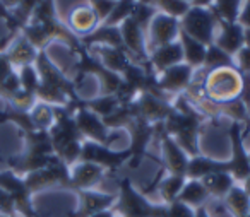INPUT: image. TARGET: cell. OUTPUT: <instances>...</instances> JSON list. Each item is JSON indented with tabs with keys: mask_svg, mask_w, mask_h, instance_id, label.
Listing matches in <instances>:
<instances>
[{
	"mask_svg": "<svg viewBox=\"0 0 250 217\" xmlns=\"http://www.w3.org/2000/svg\"><path fill=\"white\" fill-rule=\"evenodd\" d=\"M202 94L214 103H228L242 96L243 76L235 65L219 67L206 72V77L201 84Z\"/></svg>",
	"mask_w": 250,
	"mask_h": 217,
	"instance_id": "6da1fadb",
	"label": "cell"
},
{
	"mask_svg": "<svg viewBox=\"0 0 250 217\" xmlns=\"http://www.w3.org/2000/svg\"><path fill=\"white\" fill-rule=\"evenodd\" d=\"M111 210L120 217H163L167 214V205L153 203L130 183V179L125 178L120 181V197Z\"/></svg>",
	"mask_w": 250,
	"mask_h": 217,
	"instance_id": "7a4b0ae2",
	"label": "cell"
},
{
	"mask_svg": "<svg viewBox=\"0 0 250 217\" xmlns=\"http://www.w3.org/2000/svg\"><path fill=\"white\" fill-rule=\"evenodd\" d=\"M178 21H180V31H184L185 35L197 39L206 46L212 45L218 18L214 16L211 7H194V5H190L187 14Z\"/></svg>",
	"mask_w": 250,
	"mask_h": 217,
	"instance_id": "3957f363",
	"label": "cell"
},
{
	"mask_svg": "<svg viewBox=\"0 0 250 217\" xmlns=\"http://www.w3.org/2000/svg\"><path fill=\"white\" fill-rule=\"evenodd\" d=\"M130 151H115V149L108 147L104 144H98L93 140H84L83 147H81V158L79 161H87L100 164L101 168L108 169V171H115L120 168L124 162L130 159Z\"/></svg>",
	"mask_w": 250,
	"mask_h": 217,
	"instance_id": "277c9868",
	"label": "cell"
},
{
	"mask_svg": "<svg viewBox=\"0 0 250 217\" xmlns=\"http://www.w3.org/2000/svg\"><path fill=\"white\" fill-rule=\"evenodd\" d=\"M178 35H180V21L177 18L163 14V12H156L146 31L147 53L158 46L177 41Z\"/></svg>",
	"mask_w": 250,
	"mask_h": 217,
	"instance_id": "5b68a950",
	"label": "cell"
},
{
	"mask_svg": "<svg viewBox=\"0 0 250 217\" xmlns=\"http://www.w3.org/2000/svg\"><path fill=\"white\" fill-rule=\"evenodd\" d=\"M229 137H231L233 144V156L228 161V171L235 181L243 183L250 176V161L249 151H247L245 142H243L242 123L231 121V125H229Z\"/></svg>",
	"mask_w": 250,
	"mask_h": 217,
	"instance_id": "8992f818",
	"label": "cell"
},
{
	"mask_svg": "<svg viewBox=\"0 0 250 217\" xmlns=\"http://www.w3.org/2000/svg\"><path fill=\"white\" fill-rule=\"evenodd\" d=\"M0 188L5 190L9 195L14 200L16 210L22 214L24 217H38L33 210L31 200H29V195L31 192L26 186L24 179H21L14 171H2L0 173Z\"/></svg>",
	"mask_w": 250,
	"mask_h": 217,
	"instance_id": "52a82bcc",
	"label": "cell"
},
{
	"mask_svg": "<svg viewBox=\"0 0 250 217\" xmlns=\"http://www.w3.org/2000/svg\"><path fill=\"white\" fill-rule=\"evenodd\" d=\"M132 106L136 110V117L143 118L149 123H163L173 110V106L167 99L154 96L151 93H141L132 101Z\"/></svg>",
	"mask_w": 250,
	"mask_h": 217,
	"instance_id": "ba28073f",
	"label": "cell"
},
{
	"mask_svg": "<svg viewBox=\"0 0 250 217\" xmlns=\"http://www.w3.org/2000/svg\"><path fill=\"white\" fill-rule=\"evenodd\" d=\"M194 70L190 65H187L185 62L173 65L170 69L163 70L161 74L156 76L158 87L163 91L165 94H182L185 93L188 86L192 82V76Z\"/></svg>",
	"mask_w": 250,
	"mask_h": 217,
	"instance_id": "9c48e42d",
	"label": "cell"
},
{
	"mask_svg": "<svg viewBox=\"0 0 250 217\" xmlns=\"http://www.w3.org/2000/svg\"><path fill=\"white\" fill-rule=\"evenodd\" d=\"M74 120H76V125H77V128H79L81 135H83L86 140H93V142H98V144L106 145L108 135H110L106 125L103 123V120H101L96 113L87 110V108L84 106V103L76 110Z\"/></svg>",
	"mask_w": 250,
	"mask_h": 217,
	"instance_id": "30bf717a",
	"label": "cell"
},
{
	"mask_svg": "<svg viewBox=\"0 0 250 217\" xmlns=\"http://www.w3.org/2000/svg\"><path fill=\"white\" fill-rule=\"evenodd\" d=\"M212 43L229 57H233L242 46H245V29L238 22H225L218 19Z\"/></svg>",
	"mask_w": 250,
	"mask_h": 217,
	"instance_id": "8fae6325",
	"label": "cell"
},
{
	"mask_svg": "<svg viewBox=\"0 0 250 217\" xmlns=\"http://www.w3.org/2000/svg\"><path fill=\"white\" fill-rule=\"evenodd\" d=\"M104 175H106V169L101 168L100 164L87 161H77L76 164H72V169H70L69 186L79 190V192L91 190L103 181Z\"/></svg>",
	"mask_w": 250,
	"mask_h": 217,
	"instance_id": "7c38bea8",
	"label": "cell"
},
{
	"mask_svg": "<svg viewBox=\"0 0 250 217\" xmlns=\"http://www.w3.org/2000/svg\"><path fill=\"white\" fill-rule=\"evenodd\" d=\"M67 24H69V29L74 35L84 38V36H89L93 31H96L100 28L101 21H100V16L96 14V11L86 2V4L76 5L69 12Z\"/></svg>",
	"mask_w": 250,
	"mask_h": 217,
	"instance_id": "4fadbf2b",
	"label": "cell"
},
{
	"mask_svg": "<svg viewBox=\"0 0 250 217\" xmlns=\"http://www.w3.org/2000/svg\"><path fill=\"white\" fill-rule=\"evenodd\" d=\"M87 48H89V55L93 59H96L106 70L118 74V76H122L124 70L132 62L129 59V55H127V52L122 48H113V46L106 45H91Z\"/></svg>",
	"mask_w": 250,
	"mask_h": 217,
	"instance_id": "5bb4252c",
	"label": "cell"
},
{
	"mask_svg": "<svg viewBox=\"0 0 250 217\" xmlns=\"http://www.w3.org/2000/svg\"><path fill=\"white\" fill-rule=\"evenodd\" d=\"M182 62H184V48H182L180 39L168 43V45L158 46V48L149 52V67L154 76H158L163 70L178 65Z\"/></svg>",
	"mask_w": 250,
	"mask_h": 217,
	"instance_id": "9a60e30c",
	"label": "cell"
},
{
	"mask_svg": "<svg viewBox=\"0 0 250 217\" xmlns=\"http://www.w3.org/2000/svg\"><path fill=\"white\" fill-rule=\"evenodd\" d=\"M161 149H163V164L165 169L168 171V175L185 176L188 164L187 152L167 134H163V138H161Z\"/></svg>",
	"mask_w": 250,
	"mask_h": 217,
	"instance_id": "2e32d148",
	"label": "cell"
},
{
	"mask_svg": "<svg viewBox=\"0 0 250 217\" xmlns=\"http://www.w3.org/2000/svg\"><path fill=\"white\" fill-rule=\"evenodd\" d=\"M79 197L81 207L74 217H91L94 214L101 212V210L113 209L115 202H117V198L113 195L94 192V190H83V192H79Z\"/></svg>",
	"mask_w": 250,
	"mask_h": 217,
	"instance_id": "e0dca14e",
	"label": "cell"
},
{
	"mask_svg": "<svg viewBox=\"0 0 250 217\" xmlns=\"http://www.w3.org/2000/svg\"><path fill=\"white\" fill-rule=\"evenodd\" d=\"M216 171H228V162H221V161H216V159L197 154L188 158L185 176H187V179H202L204 176Z\"/></svg>",
	"mask_w": 250,
	"mask_h": 217,
	"instance_id": "ac0fdd59",
	"label": "cell"
},
{
	"mask_svg": "<svg viewBox=\"0 0 250 217\" xmlns=\"http://www.w3.org/2000/svg\"><path fill=\"white\" fill-rule=\"evenodd\" d=\"M38 53H40L38 50H36L24 36H21V38H18L12 43L11 48L7 50L5 55H7L12 67H19V69H21V67H26V65H33V63L36 62Z\"/></svg>",
	"mask_w": 250,
	"mask_h": 217,
	"instance_id": "d6986e66",
	"label": "cell"
},
{
	"mask_svg": "<svg viewBox=\"0 0 250 217\" xmlns=\"http://www.w3.org/2000/svg\"><path fill=\"white\" fill-rule=\"evenodd\" d=\"M201 181L204 183L209 197H211V198H219V200L225 198L229 190L235 186V179H233V176L229 175L228 171L211 173V175L204 176Z\"/></svg>",
	"mask_w": 250,
	"mask_h": 217,
	"instance_id": "ffe728a7",
	"label": "cell"
},
{
	"mask_svg": "<svg viewBox=\"0 0 250 217\" xmlns=\"http://www.w3.org/2000/svg\"><path fill=\"white\" fill-rule=\"evenodd\" d=\"M178 39H180L182 48H184V62L187 63V65H190L192 69H201V67L204 65L208 46L202 45L197 39L190 38V36L185 35L184 31H180Z\"/></svg>",
	"mask_w": 250,
	"mask_h": 217,
	"instance_id": "44dd1931",
	"label": "cell"
},
{
	"mask_svg": "<svg viewBox=\"0 0 250 217\" xmlns=\"http://www.w3.org/2000/svg\"><path fill=\"white\" fill-rule=\"evenodd\" d=\"M209 198L211 197L201 179H187L177 200L187 203L192 209H199V207H204Z\"/></svg>",
	"mask_w": 250,
	"mask_h": 217,
	"instance_id": "7402d4cb",
	"label": "cell"
},
{
	"mask_svg": "<svg viewBox=\"0 0 250 217\" xmlns=\"http://www.w3.org/2000/svg\"><path fill=\"white\" fill-rule=\"evenodd\" d=\"M223 202L233 217H242L250 212V197L243 190V186H233L228 195L223 198Z\"/></svg>",
	"mask_w": 250,
	"mask_h": 217,
	"instance_id": "603a6c76",
	"label": "cell"
},
{
	"mask_svg": "<svg viewBox=\"0 0 250 217\" xmlns=\"http://www.w3.org/2000/svg\"><path fill=\"white\" fill-rule=\"evenodd\" d=\"M185 181H187V178L180 175H167L161 178L156 193L160 195V198L163 200L165 205H168V203L175 202V200L178 198Z\"/></svg>",
	"mask_w": 250,
	"mask_h": 217,
	"instance_id": "cb8c5ba5",
	"label": "cell"
},
{
	"mask_svg": "<svg viewBox=\"0 0 250 217\" xmlns=\"http://www.w3.org/2000/svg\"><path fill=\"white\" fill-rule=\"evenodd\" d=\"M242 5H243V0H214L211 9L219 21L236 22L238 21L240 11H242Z\"/></svg>",
	"mask_w": 250,
	"mask_h": 217,
	"instance_id": "d4e9b609",
	"label": "cell"
},
{
	"mask_svg": "<svg viewBox=\"0 0 250 217\" xmlns=\"http://www.w3.org/2000/svg\"><path fill=\"white\" fill-rule=\"evenodd\" d=\"M29 117L35 125L36 130H50L55 123V115H53V106L46 103H36L33 110L29 111Z\"/></svg>",
	"mask_w": 250,
	"mask_h": 217,
	"instance_id": "484cf974",
	"label": "cell"
},
{
	"mask_svg": "<svg viewBox=\"0 0 250 217\" xmlns=\"http://www.w3.org/2000/svg\"><path fill=\"white\" fill-rule=\"evenodd\" d=\"M84 106L93 111V113H96L100 118H106L108 115H111L120 106V101H118V98L115 94H111V96H98L91 101H86Z\"/></svg>",
	"mask_w": 250,
	"mask_h": 217,
	"instance_id": "4316f807",
	"label": "cell"
},
{
	"mask_svg": "<svg viewBox=\"0 0 250 217\" xmlns=\"http://www.w3.org/2000/svg\"><path fill=\"white\" fill-rule=\"evenodd\" d=\"M137 0H117L115 7L111 9L110 16L100 26H120L127 18H130Z\"/></svg>",
	"mask_w": 250,
	"mask_h": 217,
	"instance_id": "83f0119b",
	"label": "cell"
},
{
	"mask_svg": "<svg viewBox=\"0 0 250 217\" xmlns=\"http://www.w3.org/2000/svg\"><path fill=\"white\" fill-rule=\"evenodd\" d=\"M229 65H233V57H229L228 53H225L221 48H218L214 43L208 46L204 65H202L206 70L219 69V67H229Z\"/></svg>",
	"mask_w": 250,
	"mask_h": 217,
	"instance_id": "f1b7e54d",
	"label": "cell"
},
{
	"mask_svg": "<svg viewBox=\"0 0 250 217\" xmlns=\"http://www.w3.org/2000/svg\"><path fill=\"white\" fill-rule=\"evenodd\" d=\"M154 9H156L158 12L171 16V18L182 19L187 14L188 9H190V4H187L184 0H156Z\"/></svg>",
	"mask_w": 250,
	"mask_h": 217,
	"instance_id": "f546056e",
	"label": "cell"
},
{
	"mask_svg": "<svg viewBox=\"0 0 250 217\" xmlns=\"http://www.w3.org/2000/svg\"><path fill=\"white\" fill-rule=\"evenodd\" d=\"M156 12L158 11L153 7V5H147V4H141V2H136L132 14H130V18H132L134 21H136L137 24H139L141 28L144 29V33H146L147 28H149V22L153 21V18H154V14H156Z\"/></svg>",
	"mask_w": 250,
	"mask_h": 217,
	"instance_id": "4dcf8cb0",
	"label": "cell"
},
{
	"mask_svg": "<svg viewBox=\"0 0 250 217\" xmlns=\"http://www.w3.org/2000/svg\"><path fill=\"white\" fill-rule=\"evenodd\" d=\"M19 80H21V89L33 94L36 93V89L40 86V76L33 65L21 67V70H19Z\"/></svg>",
	"mask_w": 250,
	"mask_h": 217,
	"instance_id": "1f68e13d",
	"label": "cell"
},
{
	"mask_svg": "<svg viewBox=\"0 0 250 217\" xmlns=\"http://www.w3.org/2000/svg\"><path fill=\"white\" fill-rule=\"evenodd\" d=\"M9 101H11V104H12V108H14V110L29 113V111L33 110V106L36 104V96L33 93L24 91V89H19L18 93L12 94V96L9 98Z\"/></svg>",
	"mask_w": 250,
	"mask_h": 217,
	"instance_id": "d6a6232c",
	"label": "cell"
},
{
	"mask_svg": "<svg viewBox=\"0 0 250 217\" xmlns=\"http://www.w3.org/2000/svg\"><path fill=\"white\" fill-rule=\"evenodd\" d=\"M233 65H235V69L240 70L243 76H250V48L242 46V48L233 55Z\"/></svg>",
	"mask_w": 250,
	"mask_h": 217,
	"instance_id": "836d02e7",
	"label": "cell"
},
{
	"mask_svg": "<svg viewBox=\"0 0 250 217\" xmlns=\"http://www.w3.org/2000/svg\"><path fill=\"white\" fill-rule=\"evenodd\" d=\"M167 216L168 217H195V209L188 207L187 203L175 200V202L167 205Z\"/></svg>",
	"mask_w": 250,
	"mask_h": 217,
	"instance_id": "e575fe53",
	"label": "cell"
},
{
	"mask_svg": "<svg viewBox=\"0 0 250 217\" xmlns=\"http://www.w3.org/2000/svg\"><path fill=\"white\" fill-rule=\"evenodd\" d=\"M14 210H16V205H14L12 197L9 195L5 190L0 188V214H2V216H12Z\"/></svg>",
	"mask_w": 250,
	"mask_h": 217,
	"instance_id": "d590c367",
	"label": "cell"
},
{
	"mask_svg": "<svg viewBox=\"0 0 250 217\" xmlns=\"http://www.w3.org/2000/svg\"><path fill=\"white\" fill-rule=\"evenodd\" d=\"M238 22L243 29H250V0H245V4L242 5V11L238 16Z\"/></svg>",
	"mask_w": 250,
	"mask_h": 217,
	"instance_id": "8d00e7d4",
	"label": "cell"
},
{
	"mask_svg": "<svg viewBox=\"0 0 250 217\" xmlns=\"http://www.w3.org/2000/svg\"><path fill=\"white\" fill-rule=\"evenodd\" d=\"M12 72H14V67L11 65L7 55H5V53H0V82L7 76H11Z\"/></svg>",
	"mask_w": 250,
	"mask_h": 217,
	"instance_id": "74e56055",
	"label": "cell"
},
{
	"mask_svg": "<svg viewBox=\"0 0 250 217\" xmlns=\"http://www.w3.org/2000/svg\"><path fill=\"white\" fill-rule=\"evenodd\" d=\"M19 4H21V0H0L2 9H16Z\"/></svg>",
	"mask_w": 250,
	"mask_h": 217,
	"instance_id": "f35d334b",
	"label": "cell"
},
{
	"mask_svg": "<svg viewBox=\"0 0 250 217\" xmlns=\"http://www.w3.org/2000/svg\"><path fill=\"white\" fill-rule=\"evenodd\" d=\"M212 2L214 0H194L190 5H194V7H211Z\"/></svg>",
	"mask_w": 250,
	"mask_h": 217,
	"instance_id": "ab89813d",
	"label": "cell"
},
{
	"mask_svg": "<svg viewBox=\"0 0 250 217\" xmlns=\"http://www.w3.org/2000/svg\"><path fill=\"white\" fill-rule=\"evenodd\" d=\"M115 216H117V214L111 209H108V210H101V212L94 214V216H91V217H115Z\"/></svg>",
	"mask_w": 250,
	"mask_h": 217,
	"instance_id": "60d3db41",
	"label": "cell"
},
{
	"mask_svg": "<svg viewBox=\"0 0 250 217\" xmlns=\"http://www.w3.org/2000/svg\"><path fill=\"white\" fill-rule=\"evenodd\" d=\"M195 217H211V216H209L204 207H199V209H195Z\"/></svg>",
	"mask_w": 250,
	"mask_h": 217,
	"instance_id": "b9f144b4",
	"label": "cell"
},
{
	"mask_svg": "<svg viewBox=\"0 0 250 217\" xmlns=\"http://www.w3.org/2000/svg\"><path fill=\"white\" fill-rule=\"evenodd\" d=\"M242 185H243V190H245V192L249 193V197H250V176L245 179V181L242 183Z\"/></svg>",
	"mask_w": 250,
	"mask_h": 217,
	"instance_id": "7bdbcfd3",
	"label": "cell"
},
{
	"mask_svg": "<svg viewBox=\"0 0 250 217\" xmlns=\"http://www.w3.org/2000/svg\"><path fill=\"white\" fill-rule=\"evenodd\" d=\"M245 46L250 48V29H245Z\"/></svg>",
	"mask_w": 250,
	"mask_h": 217,
	"instance_id": "ee69618b",
	"label": "cell"
},
{
	"mask_svg": "<svg viewBox=\"0 0 250 217\" xmlns=\"http://www.w3.org/2000/svg\"><path fill=\"white\" fill-rule=\"evenodd\" d=\"M247 110H249V127H250V104L247 106Z\"/></svg>",
	"mask_w": 250,
	"mask_h": 217,
	"instance_id": "f6af8a7d",
	"label": "cell"
},
{
	"mask_svg": "<svg viewBox=\"0 0 250 217\" xmlns=\"http://www.w3.org/2000/svg\"><path fill=\"white\" fill-rule=\"evenodd\" d=\"M184 2H187V4H192V2H194V0H184Z\"/></svg>",
	"mask_w": 250,
	"mask_h": 217,
	"instance_id": "bcb514c9",
	"label": "cell"
},
{
	"mask_svg": "<svg viewBox=\"0 0 250 217\" xmlns=\"http://www.w3.org/2000/svg\"><path fill=\"white\" fill-rule=\"evenodd\" d=\"M242 217H250V212H249V214H245V216H242Z\"/></svg>",
	"mask_w": 250,
	"mask_h": 217,
	"instance_id": "7dc6e473",
	"label": "cell"
},
{
	"mask_svg": "<svg viewBox=\"0 0 250 217\" xmlns=\"http://www.w3.org/2000/svg\"><path fill=\"white\" fill-rule=\"evenodd\" d=\"M0 217H12V216H0Z\"/></svg>",
	"mask_w": 250,
	"mask_h": 217,
	"instance_id": "c3c4849f",
	"label": "cell"
},
{
	"mask_svg": "<svg viewBox=\"0 0 250 217\" xmlns=\"http://www.w3.org/2000/svg\"><path fill=\"white\" fill-rule=\"evenodd\" d=\"M249 161H250V151H249Z\"/></svg>",
	"mask_w": 250,
	"mask_h": 217,
	"instance_id": "681fc988",
	"label": "cell"
},
{
	"mask_svg": "<svg viewBox=\"0 0 250 217\" xmlns=\"http://www.w3.org/2000/svg\"><path fill=\"white\" fill-rule=\"evenodd\" d=\"M115 217H120V216H115Z\"/></svg>",
	"mask_w": 250,
	"mask_h": 217,
	"instance_id": "f907efd6",
	"label": "cell"
},
{
	"mask_svg": "<svg viewBox=\"0 0 250 217\" xmlns=\"http://www.w3.org/2000/svg\"><path fill=\"white\" fill-rule=\"evenodd\" d=\"M113 2H117V0H113Z\"/></svg>",
	"mask_w": 250,
	"mask_h": 217,
	"instance_id": "816d5d0a",
	"label": "cell"
}]
</instances>
